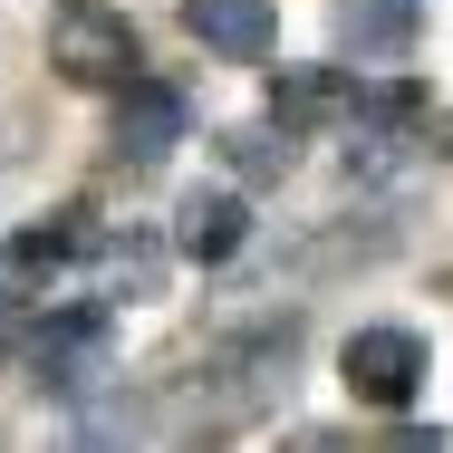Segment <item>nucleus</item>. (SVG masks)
<instances>
[{
  "instance_id": "39448f33",
  "label": "nucleus",
  "mask_w": 453,
  "mask_h": 453,
  "mask_svg": "<svg viewBox=\"0 0 453 453\" xmlns=\"http://www.w3.org/2000/svg\"><path fill=\"white\" fill-rule=\"evenodd\" d=\"M242 242H251V203H242L232 183H193L174 203V251L183 261L222 271V261H242Z\"/></svg>"
},
{
  "instance_id": "7ed1b4c3",
  "label": "nucleus",
  "mask_w": 453,
  "mask_h": 453,
  "mask_svg": "<svg viewBox=\"0 0 453 453\" xmlns=\"http://www.w3.org/2000/svg\"><path fill=\"white\" fill-rule=\"evenodd\" d=\"M49 68L68 88H126L135 78V19L106 10V0H68L49 19Z\"/></svg>"
},
{
  "instance_id": "20e7f679",
  "label": "nucleus",
  "mask_w": 453,
  "mask_h": 453,
  "mask_svg": "<svg viewBox=\"0 0 453 453\" xmlns=\"http://www.w3.org/2000/svg\"><path fill=\"white\" fill-rule=\"evenodd\" d=\"M338 376L357 386L366 405H415V386H425V338L415 328H357L348 348H338Z\"/></svg>"
},
{
  "instance_id": "6e6552de",
  "label": "nucleus",
  "mask_w": 453,
  "mask_h": 453,
  "mask_svg": "<svg viewBox=\"0 0 453 453\" xmlns=\"http://www.w3.org/2000/svg\"><path fill=\"white\" fill-rule=\"evenodd\" d=\"M271 116L280 126H338V116H357V78H338V68H280Z\"/></svg>"
},
{
  "instance_id": "1a4fd4ad",
  "label": "nucleus",
  "mask_w": 453,
  "mask_h": 453,
  "mask_svg": "<svg viewBox=\"0 0 453 453\" xmlns=\"http://www.w3.org/2000/svg\"><path fill=\"white\" fill-rule=\"evenodd\" d=\"M415 0H338V39L357 49V58H405L415 49Z\"/></svg>"
},
{
  "instance_id": "f03ea898",
  "label": "nucleus",
  "mask_w": 453,
  "mask_h": 453,
  "mask_svg": "<svg viewBox=\"0 0 453 453\" xmlns=\"http://www.w3.org/2000/svg\"><path fill=\"white\" fill-rule=\"evenodd\" d=\"M116 357V328H106V299H58L39 328H29V376L49 395H96Z\"/></svg>"
},
{
  "instance_id": "423d86ee",
  "label": "nucleus",
  "mask_w": 453,
  "mask_h": 453,
  "mask_svg": "<svg viewBox=\"0 0 453 453\" xmlns=\"http://www.w3.org/2000/svg\"><path fill=\"white\" fill-rule=\"evenodd\" d=\"M183 126H193L183 88H165V78H126V106H116V155H126V165H165V155L183 145Z\"/></svg>"
},
{
  "instance_id": "0eeeda50",
  "label": "nucleus",
  "mask_w": 453,
  "mask_h": 453,
  "mask_svg": "<svg viewBox=\"0 0 453 453\" xmlns=\"http://www.w3.org/2000/svg\"><path fill=\"white\" fill-rule=\"evenodd\" d=\"M183 29L212 58H261L280 39V0H183Z\"/></svg>"
},
{
  "instance_id": "f257e3e1",
  "label": "nucleus",
  "mask_w": 453,
  "mask_h": 453,
  "mask_svg": "<svg viewBox=\"0 0 453 453\" xmlns=\"http://www.w3.org/2000/svg\"><path fill=\"white\" fill-rule=\"evenodd\" d=\"M96 251L88 232V203H68V212H39V222H19L10 242H0V309L19 319V309H49V289L78 271Z\"/></svg>"
}]
</instances>
